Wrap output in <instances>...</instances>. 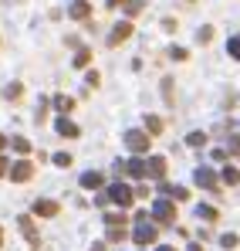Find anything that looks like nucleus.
Segmentation results:
<instances>
[{"label": "nucleus", "instance_id": "nucleus-1", "mask_svg": "<svg viewBox=\"0 0 240 251\" xmlns=\"http://www.w3.org/2000/svg\"><path fill=\"white\" fill-rule=\"evenodd\" d=\"M149 143H153V136L142 132V129H129V132H125V146H129L132 153H146Z\"/></svg>", "mask_w": 240, "mask_h": 251}, {"label": "nucleus", "instance_id": "nucleus-2", "mask_svg": "<svg viewBox=\"0 0 240 251\" xmlns=\"http://www.w3.org/2000/svg\"><path fill=\"white\" fill-rule=\"evenodd\" d=\"M135 245L139 248H146V245H153L156 241V224H149V217H139V224H135Z\"/></svg>", "mask_w": 240, "mask_h": 251}, {"label": "nucleus", "instance_id": "nucleus-3", "mask_svg": "<svg viewBox=\"0 0 240 251\" xmlns=\"http://www.w3.org/2000/svg\"><path fill=\"white\" fill-rule=\"evenodd\" d=\"M153 217H156L159 224H173V221H176V204H173L169 197L156 201V204H153Z\"/></svg>", "mask_w": 240, "mask_h": 251}, {"label": "nucleus", "instance_id": "nucleus-4", "mask_svg": "<svg viewBox=\"0 0 240 251\" xmlns=\"http://www.w3.org/2000/svg\"><path fill=\"white\" fill-rule=\"evenodd\" d=\"M109 201H115V204L125 210V207H132L135 194H132V187H125V183H112V187H109Z\"/></svg>", "mask_w": 240, "mask_h": 251}, {"label": "nucleus", "instance_id": "nucleus-5", "mask_svg": "<svg viewBox=\"0 0 240 251\" xmlns=\"http://www.w3.org/2000/svg\"><path fill=\"white\" fill-rule=\"evenodd\" d=\"M17 227L24 231V238H27V245H31V248L38 251V248H41V234H38V227H34V221H31L27 214H21V217H17Z\"/></svg>", "mask_w": 240, "mask_h": 251}, {"label": "nucleus", "instance_id": "nucleus-6", "mask_svg": "<svg viewBox=\"0 0 240 251\" xmlns=\"http://www.w3.org/2000/svg\"><path fill=\"white\" fill-rule=\"evenodd\" d=\"M115 173H129V176H135V180H142V176H146V160H125V163H115Z\"/></svg>", "mask_w": 240, "mask_h": 251}, {"label": "nucleus", "instance_id": "nucleus-7", "mask_svg": "<svg viewBox=\"0 0 240 251\" xmlns=\"http://www.w3.org/2000/svg\"><path fill=\"white\" fill-rule=\"evenodd\" d=\"M7 176H10L14 183H27V180L34 176V163H27V160H21V163H14V167L7 170Z\"/></svg>", "mask_w": 240, "mask_h": 251}, {"label": "nucleus", "instance_id": "nucleus-8", "mask_svg": "<svg viewBox=\"0 0 240 251\" xmlns=\"http://www.w3.org/2000/svg\"><path fill=\"white\" fill-rule=\"evenodd\" d=\"M193 180L200 183L203 190H213V194L220 190V180H217V173H213V170H210V167H200V170H196V173H193Z\"/></svg>", "mask_w": 240, "mask_h": 251}, {"label": "nucleus", "instance_id": "nucleus-9", "mask_svg": "<svg viewBox=\"0 0 240 251\" xmlns=\"http://www.w3.org/2000/svg\"><path fill=\"white\" fill-rule=\"evenodd\" d=\"M132 38V21H119L115 27H112V34H109V48H119L122 41H129Z\"/></svg>", "mask_w": 240, "mask_h": 251}, {"label": "nucleus", "instance_id": "nucleus-10", "mask_svg": "<svg viewBox=\"0 0 240 251\" xmlns=\"http://www.w3.org/2000/svg\"><path fill=\"white\" fill-rule=\"evenodd\" d=\"M146 176H153V180H162V176H166V160H162V156H153V160H146Z\"/></svg>", "mask_w": 240, "mask_h": 251}, {"label": "nucleus", "instance_id": "nucleus-11", "mask_svg": "<svg viewBox=\"0 0 240 251\" xmlns=\"http://www.w3.org/2000/svg\"><path fill=\"white\" fill-rule=\"evenodd\" d=\"M58 210H61L58 201H41V197L34 201V214H38V217H58Z\"/></svg>", "mask_w": 240, "mask_h": 251}, {"label": "nucleus", "instance_id": "nucleus-12", "mask_svg": "<svg viewBox=\"0 0 240 251\" xmlns=\"http://www.w3.org/2000/svg\"><path fill=\"white\" fill-rule=\"evenodd\" d=\"M54 129H58V136H65V139H75V136H78V126L71 123L68 116H61V119L54 123Z\"/></svg>", "mask_w": 240, "mask_h": 251}, {"label": "nucleus", "instance_id": "nucleus-13", "mask_svg": "<svg viewBox=\"0 0 240 251\" xmlns=\"http://www.w3.org/2000/svg\"><path fill=\"white\" fill-rule=\"evenodd\" d=\"M68 14H71L75 21H85V17L91 14V3H88V0H75V3L68 7Z\"/></svg>", "mask_w": 240, "mask_h": 251}, {"label": "nucleus", "instance_id": "nucleus-14", "mask_svg": "<svg viewBox=\"0 0 240 251\" xmlns=\"http://www.w3.org/2000/svg\"><path fill=\"white\" fill-rule=\"evenodd\" d=\"M81 187H85V190H98V187H102V173H98V170L81 173Z\"/></svg>", "mask_w": 240, "mask_h": 251}, {"label": "nucleus", "instance_id": "nucleus-15", "mask_svg": "<svg viewBox=\"0 0 240 251\" xmlns=\"http://www.w3.org/2000/svg\"><path fill=\"white\" fill-rule=\"evenodd\" d=\"M54 109H58L61 116H68V112L75 109V99H71V95H54Z\"/></svg>", "mask_w": 240, "mask_h": 251}, {"label": "nucleus", "instance_id": "nucleus-16", "mask_svg": "<svg viewBox=\"0 0 240 251\" xmlns=\"http://www.w3.org/2000/svg\"><path fill=\"white\" fill-rule=\"evenodd\" d=\"M21 95H24V85L21 82H10L7 88H3V99H7V102H17Z\"/></svg>", "mask_w": 240, "mask_h": 251}, {"label": "nucleus", "instance_id": "nucleus-17", "mask_svg": "<svg viewBox=\"0 0 240 251\" xmlns=\"http://www.w3.org/2000/svg\"><path fill=\"white\" fill-rule=\"evenodd\" d=\"M220 180L234 187V183H240V170H237V167H223V173H220Z\"/></svg>", "mask_w": 240, "mask_h": 251}, {"label": "nucleus", "instance_id": "nucleus-18", "mask_svg": "<svg viewBox=\"0 0 240 251\" xmlns=\"http://www.w3.org/2000/svg\"><path fill=\"white\" fill-rule=\"evenodd\" d=\"M146 132H149V136H159L162 132V119L159 116H146Z\"/></svg>", "mask_w": 240, "mask_h": 251}, {"label": "nucleus", "instance_id": "nucleus-19", "mask_svg": "<svg viewBox=\"0 0 240 251\" xmlns=\"http://www.w3.org/2000/svg\"><path fill=\"white\" fill-rule=\"evenodd\" d=\"M196 217H200V221H217L220 214H217V207H210V204H200V207H196Z\"/></svg>", "mask_w": 240, "mask_h": 251}, {"label": "nucleus", "instance_id": "nucleus-20", "mask_svg": "<svg viewBox=\"0 0 240 251\" xmlns=\"http://www.w3.org/2000/svg\"><path fill=\"white\" fill-rule=\"evenodd\" d=\"M186 146H193V150L206 146V132H190V136H186Z\"/></svg>", "mask_w": 240, "mask_h": 251}, {"label": "nucleus", "instance_id": "nucleus-21", "mask_svg": "<svg viewBox=\"0 0 240 251\" xmlns=\"http://www.w3.org/2000/svg\"><path fill=\"white\" fill-rule=\"evenodd\" d=\"M122 238H125V224H112V227H109V241L119 245Z\"/></svg>", "mask_w": 240, "mask_h": 251}, {"label": "nucleus", "instance_id": "nucleus-22", "mask_svg": "<svg viewBox=\"0 0 240 251\" xmlns=\"http://www.w3.org/2000/svg\"><path fill=\"white\" fill-rule=\"evenodd\" d=\"M122 7H125V14H129V17H135V14H142V7H146V3H142V0H125Z\"/></svg>", "mask_w": 240, "mask_h": 251}, {"label": "nucleus", "instance_id": "nucleus-23", "mask_svg": "<svg viewBox=\"0 0 240 251\" xmlns=\"http://www.w3.org/2000/svg\"><path fill=\"white\" fill-rule=\"evenodd\" d=\"M227 54H230L234 61H240V34H237V38H230V41H227Z\"/></svg>", "mask_w": 240, "mask_h": 251}, {"label": "nucleus", "instance_id": "nucleus-24", "mask_svg": "<svg viewBox=\"0 0 240 251\" xmlns=\"http://www.w3.org/2000/svg\"><path fill=\"white\" fill-rule=\"evenodd\" d=\"M88 61H91V51H88V48H81L78 54H75V61H71V65H75V68H85Z\"/></svg>", "mask_w": 240, "mask_h": 251}, {"label": "nucleus", "instance_id": "nucleus-25", "mask_svg": "<svg viewBox=\"0 0 240 251\" xmlns=\"http://www.w3.org/2000/svg\"><path fill=\"white\" fill-rule=\"evenodd\" d=\"M169 58H173V61H186V58H190V51H186V48H176V44H173V48H169Z\"/></svg>", "mask_w": 240, "mask_h": 251}, {"label": "nucleus", "instance_id": "nucleus-26", "mask_svg": "<svg viewBox=\"0 0 240 251\" xmlns=\"http://www.w3.org/2000/svg\"><path fill=\"white\" fill-rule=\"evenodd\" d=\"M10 143H14V150H17V153H31V143H27L24 136H14Z\"/></svg>", "mask_w": 240, "mask_h": 251}, {"label": "nucleus", "instance_id": "nucleus-27", "mask_svg": "<svg viewBox=\"0 0 240 251\" xmlns=\"http://www.w3.org/2000/svg\"><path fill=\"white\" fill-rule=\"evenodd\" d=\"M220 245H223L227 251H234L240 245V238H237V234H223V238H220Z\"/></svg>", "mask_w": 240, "mask_h": 251}, {"label": "nucleus", "instance_id": "nucleus-28", "mask_svg": "<svg viewBox=\"0 0 240 251\" xmlns=\"http://www.w3.org/2000/svg\"><path fill=\"white\" fill-rule=\"evenodd\" d=\"M196 41L210 44V41H213V27H200V31H196Z\"/></svg>", "mask_w": 240, "mask_h": 251}, {"label": "nucleus", "instance_id": "nucleus-29", "mask_svg": "<svg viewBox=\"0 0 240 251\" xmlns=\"http://www.w3.org/2000/svg\"><path fill=\"white\" fill-rule=\"evenodd\" d=\"M162 95H166V102L173 105V78H162Z\"/></svg>", "mask_w": 240, "mask_h": 251}, {"label": "nucleus", "instance_id": "nucleus-30", "mask_svg": "<svg viewBox=\"0 0 240 251\" xmlns=\"http://www.w3.org/2000/svg\"><path fill=\"white\" fill-rule=\"evenodd\" d=\"M54 167H71V156L68 153H54Z\"/></svg>", "mask_w": 240, "mask_h": 251}, {"label": "nucleus", "instance_id": "nucleus-31", "mask_svg": "<svg viewBox=\"0 0 240 251\" xmlns=\"http://www.w3.org/2000/svg\"><path fill=\"white\" fill-rule=\"evenodd\" d=\"M85 82H88V85H91V88H95V85L102 82V75H98V72H88V78H85Z\"/></svg>", "mask_w": 240, "mask_h": 251}, {"label": "nucleus", "instance_id": "nucleus-32", "mask_svg": "<svg viewBox=\"0 0 240 251\" xmlns=\"http://www.w3.org/2000/svg\"><path fill=\"white\" fill-rule=\"evenodd\" d=\"M227 146H230V153H240V136H234V139H230Z\"/></svg>", "mask_w": 240, "mask_h": 251}, {"label": "nucleus", "instance_id": "nucleus-33", "mask_svg": "<svg viewBox=\"0 0 240 251\" xmlns=\"http://www.w3.org/2000/svg\"><path fill=\"white\" fill-rule=\"evenodd\" d=\"M7 170H10V163H7V160L0 156V176H7Z\"/></svg>", "mask_w": 240, "mask_h": 251}, {"label": "nucleus", "instance_id": "nucleus-34", "mask_svg": "<svg viewBox=\"0 0 240 251\" xmlns=\"http://www.w3.org/2000/svg\"><path fill=\"white\" fill-rule=\"evenodd\" d=\"M91 251H105V245H102V241H95V245H91Z\"/></svg>", "mask_w": 240, "mask_h": 251}, {"label": "nucleus", "instance_id": "nucleus-35", "mask_svg": "<svg viewBox=\"0 0 240 251\" xmlns=\"http://www.w3.org/2000/svg\"><path fill=\"white\" fill-rule=\"evenodd\" d=\"M119 3H125V0H109V7H119Z\"/></svg>", "mask_w": 240, "mask_h": 251}, {"label": "nucleus", "instance_id": "nucleus-36", "mask_svg": "<svg viewBox=\"0 0 240 251\" xmlns=\"http://www.w3.org/2000/svg\"><path fill=\"white\" fill-rule=\"evenodd\" d=\"M156 251H176V248H169V245H162V248H156Z\"/></svg>", "mask_w": 240, "mask_h": 251}, {"label": "nucleus", "instance_id": "nucleus-37", "mask_svg": "<svg viewBox=\"0 0 240 251\" xmlns=\"http://www.w3.org/2000/svg\"><path fill=\"white\" fill-rule=\"evenodd\" d=\"M190 251H203V248H200V245H190Z\"/></svg>", "mask_w": 240, "mask_h": 251}, {"label": "nucleus", "instance_id": "nucleus-38", "mask_svg": "<svg viewBox=\"0 0 240 251\" xmlns=\"http://www.w3.org/2000/svg\"><path fill=\"white\" fill-rule=\"evenodd\" d=\"M3 146H7V139H3V136H0V150H3Z\"/></svg>", "mask_w": 240, "mask_h": 251}, {"label": "nucleus", "instance_id": "nucleus-39", "mask_svg": "<svg viewBox=\"0 0 240 251\" xmlns=\"http://www.w3.org/2000/svg\"><path fill=\"white\" fill-rule=\"evenodd\" d=\"M0 245H3V231H0Z\"/></svg>", "mask_w": 240, "mask_h": 251}]
</instances>
